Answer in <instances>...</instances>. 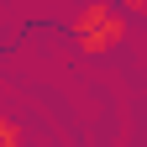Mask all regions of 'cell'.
I'll return each mask as SVG.
<instances>
[{
	"label": "cell",
	"mask_w": 147,
	"mask_h": 147,
	"mask_svg": "<svg viewBox=\"0 0 147 147\" xmlns=\"http://www.w3.org/2000/svg\"><path fill=\"white\" fill-rule=\"evenodd\" d=\"M0 147H21V126L11 116H0Z\"/></svg>",
	"instance_id": "cell-2"
},
{
	"label": "cell",
	"mask_w": 147,
	"mask_h": 147,
	"mask_svg": "<svg viewBox=\"0 0 147 147\" xmlns=\"http://www.w3.org/2000/svg\"><path fill=\"white\" fill-rule=\"evenodd\" d=\"M121 11H137V16H147V0H121Z\"/></svg>",
	"instance_id": "cell-3"
},
{
	"label": "cell",
	"mask_w": 147,
	"mask_h": 147,
	"mask_svg": "<svg viewBox=\"0 0 147 147\" xmlns=\"http://www.w3.org/2000/svg\"><path fill=\"white\" fill-rule=\"evenodd\" d=\"M74 47L89 53V58H100V53H110L126 37V11H110V0H89V5L74 16Z\"/></svg>",
	"instance_id": "cell-1"
}]
</instances>
